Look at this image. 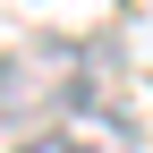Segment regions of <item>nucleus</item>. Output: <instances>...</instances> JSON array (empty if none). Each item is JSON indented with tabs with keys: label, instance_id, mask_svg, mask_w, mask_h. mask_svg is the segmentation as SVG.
I'll return each instance as SVG.
<instances>
[{
	"label": "nucleus",
	"instance_id": "f257e3e1",
	"mask_svg": "<svg viewBox=\"0 0 153 153\" xmlns=\"http://www.w3.org/2000/svg\"><path fill=\"white\" fill-rule=\"evenodd\" d=\"M85 102V51L76 43H17L0 51V128H43Z\"/></svg>",
	"mask_w": 153,
	"mask_h": 153
},
{
	"label": "nucleus",
	"instance_id": "f03ea898",
	"mask_svg": "<svg viewBox=\"0 0 153 153\" xmlns=\"http://www.w3.org/2000/svg\"><path fill=\"white\" fill-rule=\"evenodd\" d=\"M17 153H94L85 136H34V145H17Z\"/></svg>",
	"mask_w": 153,
	"mask_h": 153
}]
</instances>
